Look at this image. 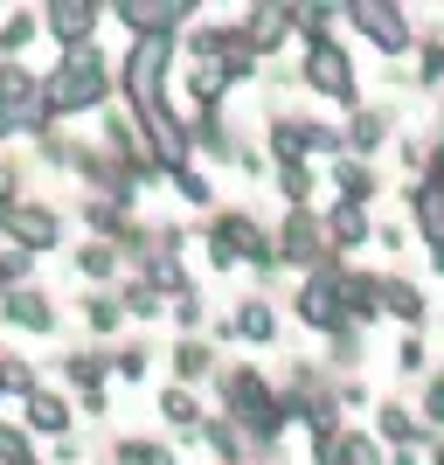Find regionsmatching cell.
<instances>
[{"label": "cell", "mask_w": 444, "mask_h": 465, "mask_svg": "<svg viewBox=\"0 0 444 465\" xmlns=\"http://www.w3.org/2000/svg\"><path fill=\"white\" fill-rule=\"evenodd\" d=\"M91 327H118V306H112V299H91Z\"/></svg>", "instance_id": "25"}, {"label": "cell", "mask_w": 444, "mask_h": 465, "mask_svg": "<svg viewBox=\"0 0 444 465\" xmlns=\"http://www.w3.org/2000/svg\"><path fill=\"white\" fill-rule=\"evenodd\" d=\"M409 202H417V223H424V236H430V243H444V181H424Z\"/></svg>", "instance_id": "10"}, {"label": "cell", "mask_w": 444, "mask_h": 465, "mask_svg": "<svg viewBox=\"0 0 444 465\" xmlns=\"http://www.w3.org/2000/svg\"><path fill=\"white\" fill-rule=\"evenodd\" d=\"M236 333H243V341H271V312L264 306H243V312H236Z\"/></svg>", "instance_id": "17"}, {"label": "cell", "mask_w": 444, "mask_h": 465, "mask_svg": "<svg viewBox=\"0 0 444 465\" xmlns=\"http://www.w3.org/2000/svg\"><path fill=\"white\" fill-rule=\"evenodd\" d=\"M125 459H133V465H174L160 445H125Z\"/></svg>", "instance_id": "22"}, {"label": "cell", "mask_w": 444, "mask_h": 465, "mask_svg": "<svg viewBox=\"0 0 444 465\" xmlns=\"http://www.w3.org/2000/svg\"><path fill=\"white\" fill-rule=\"evenodd\" d=\"M7 223H15L21 243H56V215H49V209H15Z\"/></svg>", "instance_id": "12"}, {"label": "cell", "mask_w": 444, "mask_h": 465, "mask_svg": "<svg viewBox=\"0 0 444 465\" xmlns=\"http://www.w3.org/2000/svg\"><path fill=\"white\" fill-rule=\"evenodd\" d=\"M340 188H348V194H368V174H361V167H354V160H348V167H340Z\"/></svg>", "instance_id": "26"}, {"label": "cell", "mask_w": 444, "mask_h": 465, "mask_svg": "<svg viewBox=\"0 0 444 465\" xmlns=\"http://www.w3.org/2000/svg\"><path fill=\"white\" fill-rule=\"evenodd\" d=\"M215 257H257V264H264V236H257V223H222V230H215Z\"/></svg>", "instance_id": "7"}, {"label": "cell", "mask_w": 444, "mask_h": 465, "mask_svg": "<svg viewBox=\"0 0 444 465\" xmlns=\"http://www.w3.org/2000/svg\"><path fill=\"white\" fill-rule=\"evenodd\" d=\"M174 361H181V375H202V369H209V354L194 348V341H188V348H181V354H174Z\"/></svg>", "instance_id": "24"}, {"label": "cell", "mask_w": 444, "mask_h": 465, "mask_svg": "<svg viewBox=\"0 0 444 465\" xmlns=\"http://www.w3.org/2000/svg\"><path fill=\"white\" fill-rule=\"evenodd\" d=\"M28 417H35V430H63L70 424V410H63L56 396H42V389H28Z\"/></svg>", "instance_id": "15"}, {"label": "cell", "mask_w": 444, "mask_h": 465, "mask_svg": "<svg viewBox=\"0 0 444 465\" xmlns=\"http://www.w3.org/2000/svg\"><path fill=\"white\" fill-rule=\"evenodd\" d=\"M167 417H174V424H194V396H188V389H174V396H167Z\"/></svg>", "instance_id": "21"}, {"label": "cell", "mask_w": 444, "mask_h": 465, "mask_svg": "<svg viewBox=\"0 0 444 465\" xmlns=\"http://www.w3.org/2000/svg\"><path fill=\"white\" fill-rule=\"evenodd\" d=\"M285 257H299V264H320V223H312V215H291L285 223Z\"/></svg>", "instance_id": "8"}, {"label": "cell", "mask_w": 444, "mask_h": 465, "mask_svg": "<svg viewBox=\"0 0 444 465\" xmlns=\"http://www.w3.org/2000/svg\"><path fill=\"white\" fill-rule=\"evenodd\" d=\"M7 320H15V327H28V333H42L56 312H49V299H42V292H7Z\"/></svg>", "instance_id": "9"}, {"label": "cell", "mask_w": 444, "mask_h": 465, "mask_svg": "<svg viewBox=\"0 0 444 465\" xmlns=\"http://www.w3.org/2000/svg\"><path fill=\"white\" fill-rule=\"evenodd\" d=\"M333 236H340V243H354V236H368V215H361V202H348V209L333 215Z\"/></svg>", "instance_id": "16"}, {"label": "cell", "mask_w": 444, "mask_h": 465, "mask_svg": "<svg viewBox=\"0 0 444 465\" xmlns=\"http://www.w3.org/2000/svg\"><path fill=\"white\" fill-rule=\"evenodd\" d=\"M125 21H133V28H153V35H160L167 21H188V7H181V0H167V7H139V0H133V7H125Z\"/></svg>", "instance_id": "14"}, {"label": "cell", "mask_w": 444, "mask_h": 465, "mask_svg": "<svg viewBox=\"0 0 444 465\" xmlns=\"http://www.w3.org/2000/svg\"><path fill=\"white\" fill-rule=\"evenodd\" d=\"M306 84H312V91H327V97H348L354 70H348V56H340L333 42H312V49H306Z\"/></svg>", "instance_id": "4"}, {"label": "cell", "mask_w": 444, "mask_h": 465, "mask_svg": "<svg viewBox=\"0 0 444 465\" xmlns=\"http://www.w3.org/2000/svg\"><path fill=\"white\" fill-rule=\"evenodd\" d=\"M28 35H35V21H28V15H15V21H7V28H0V42H7V49H21V42H28Z\"/></svg>", "instance_id": "20"}, {"label": "cell", "mask_w": 444, "mask_h": 465, "mask_svg": "<svg viewBox=\"0 0 444 465\" xmlns=\"http://www.w3.org/2000/svg\"><path fill=\"white\" fill-rule=\"evenodd\" d=\"M230 396H236V410H243V424H257L264 438L278 430V417H285V410H278V403L264 396V382H257V375H236V382H230Z\"/></svg>", "instance_id": "6"}, {"label": "cell", "mask_w": 444, "mask_h": 465, "mask_svg": "<svg viewBox=\"0 0 444 465\" xmlns=\"http://www.w3.org/2000/svg\"><path fill=\"white\" fill-rule=\"evenodd\" d=\"M368 299H389V312H403V320H424V299H417L409 285H396V278H375V285H368Z\"/></svg>", "instance_id": "11"}, {"label": "cell", "mask_w": 444, "mask_h": 465, "mask_svg": "<svg viewBox=\"0 0 444 465\" xmlns=\"http://www.w3.org/2000/svg\"><path fill=\"white\" fill-rule=\"evenodd\" d=\"M28 118H49L42 84L21 77V70H0V133H15V125H28Z\"/></svg>", "instance_id": "3"}, {"label": "cell", "mask_w": 444, "mask_h": 465, "mask_svg": "<svg viewBox=\"0 0 444 465\" xmlns=\"http://www.w3.org/2000/svg\"><path fill=\"white\" fill-rule=\"evenodd\" d=\"M49 21H56V35L70 42V49H84V35H91V7H70V0H63V7H49Z\"/></svg>", "instance_id": "13"}, {"label": "cell", "mask_w": 444, "mask_h": 465, "mask_svg": "<svg viewBox=\"0 0 444 465\" xmlns=\"http://www.w3.org/2000/svg\"><path fill=\"white\" fill-rule=\"evenodd\" d=\"M382 430L403 445V438H417V424H409V410H382Z\"/></svg>", "instance_id": "19"}, {"label": "cell", "mask_w": 444, "mask_h": 465, "mask_svg": "<svg viewBox=\"0 0 444 465\" xmlns=\"http://www.w3.org/2000/svg\"><path fill=\"white\" fill-rule=\"evenodd\" d=\"M160 70H167V35H146L133 49V63H125V97H133V112L146 118V133H153L160 160L167 167H181V125L167 118V104H160Z\"/></svg>", "instance_id": "1"}, {"label": "cell", "mask_w": 444, "mask_h": 465, "mask_svg": "<svg viewBox=\"0 0 444 465\" xmlns=\"http://www.w3.org/2000/svg\"><path fill=\"white\" fill-rule=\"evenodd\" d=\"M375 133H382V118H375V112H368V118H354V146H361V153L375 146Z\"/></svg>", "instance_id": "23"}, {"label": "cell", "mask_w": 444, "mask_h": 465, "mask_svg": "<svg viewBox=\"0 0 444 465\" xmlns=\"http://www.w3.org/2000/svg\"><path fill=\"white\" fill-rule=\"evenodd\" d=\"M97 97H104V56L84 42V49H70V63H63L56 77H49L42 104H49V112H77V104H97Z\"/></svg>", "instance_id": "2"}, {"label": "cell", "mask_w": 444, "mask_h": 465, "mask_svg": "<svg viewBox=\"0 0 444 465\" xmlns=\"http://www.w3.org/2000/svg\"><path fill=\"white\" fill-rule=\"evenodd\" d=\"M0 465H28V438L21 430H0Z\"/></svg>", "instance_id": "18"}, {"label": "cell", "mask_w": 444, "mask_h": 465, "mask_svg": "<svg viewBox=\"0 0 444 465\" xmlns=\"http://www.w3.org/2000/svg\"><path fill=\"white\" fill-rule=\"evenodd\" d=\"M354 28H368V42H382V49H409V28L396 7H382V0H361L354 7Z\"/></svg>", "instance_id": "5"}]
</instances>
